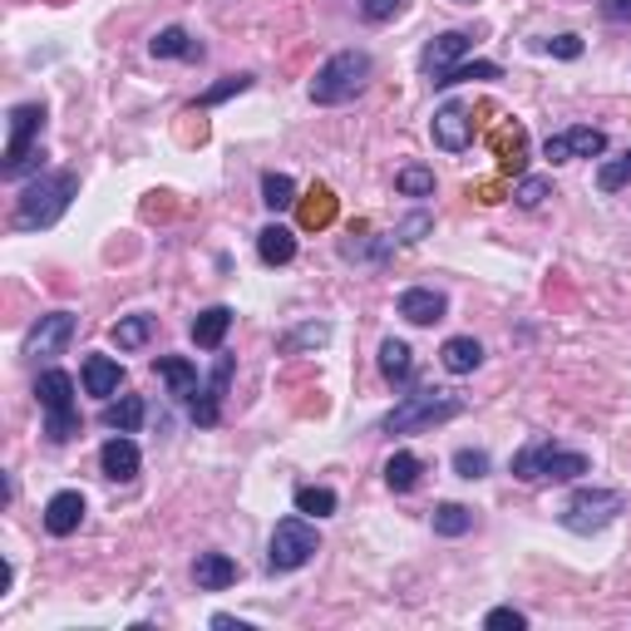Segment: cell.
<instances>
[{"mask_svg":"<svg viewBox=\"0 0 631 631\" xmlns=\"http://www.w3.org/2000/svg\"><path fill=\"white\" fill-rule=\"evenodd\" d=\"M74 193H79V173H69V168L39 173L35 183H25L15 197V213H10L15 232H45V227H55L59 217H65V207L74 203Z\"/></svg>","mask_w":631,"mask_h":631,"instance_id":"6da1fadb","label":"cell"},{"mask_svg":"<svg viewBox=\"0 0 631 631\" xmlns=\"http://www.w3.org/2000/svg\"><path fill=\"white\" fill-rule=\"evenodd\" d=\"M370 84V55L365 49H341L331 55L311 79V104H351L360 89Z\"/></svg>","mask_w":631,"mask_h":631,"instance_id":"7a4b0ae2","label":"cell"},{"mask_svg":"<svg viewBox=\"0 0 631 631\" xmlns=\"http://www.w3.org/2000/svg\"><path fill=\"white\" fill-rule=\"evenodd\" d=\"M463 414V400L449 390H414L394 404L390 414L380 420L385 434H414V429H434V424H449Z\"/></svg>","mask_w":631,"mask_h":631,"instance_id":"3957f363","label":"cell"},{"mask_svg":"<svg viewBox=\"0 0 631 631\" xmlns=\"http://www.w3.org/2000/svg\"><path fill=\"white\" fill-rule=\"evenodd\" d=\"M587 473V454L577 449H562L552 439H532L513 454V479L523 483H562V479H582Z\"/></svg>","mask_w":631,"mask_h":631,"instance_id":"277c9868","label":"cell"},{"mask_svg":"<svg viewBox=\"0 0 631 631\" xmlns=\"http://www.w3.org/2000/svg\"><path fill=\"white\" fill-rule=\"evenodd\" d=\"M35 400L45 410V434L49 444H69L79 434V410H74V380L65 370H45L35 380Z\"/></svg>","mask_w":631,"mask_h":631,"instance_id":"5b68a950","label":"cell"},{"mask_svg":"<svg viewBox=\"0 0 631 631\" xmlns=\"http://www.w3.org/2000/svg\"><path fill=\"white\" fill-rule=\"evenodd\" d=\"M621 508H627V493H617V489H577L567 503H562L558 518H562V528H567V532H582V538H587V532L607 528Z\"/></svg>","mask_w":631,"mask_h":631,"instance_id":"8992f818","label":"cell"},{"mask_svg":"<svg viewBox=\"0 0 631 631\" xmlns=\"http://www.w3.org/2000/svg\"><path fill=\"white\" fill-rule=\"evenodd\" d=\"M321 552V538H316V528L306 518H282L272 528V552H266V567L272 572H296L306 567V562Z\"/></svg>","mask_w":631,"mask_h":631,"instance_id":"52a82bcc","label":"cell"},{"mask_svg":"<svg viewBox=\"0 0 631 631\" xmlns=\"http://www.w3.org/2000/svg\"><path fill=\"white\" fill-rule=\"evenodd\" d=\"M39 128H45V104H15L10 108V138H5V163H0V173L20 168L30 153H35Z\"/></svg>","mask_w":631,"mask_h":631,"instance_id":"ba28073f","label":"cell"},{"mask_svg":"<svg viewBox=\"0 0 631 631\" xmlns=\"http://www.w3.org/2000/svg\"><path fill=\"white\" fill-rule=\"evenodd\" d=\"M607 153V134L601 128H567V134H552L542 144V158L552 163H567V158H601Z\"/></svg>","mask_w":631,"mask_h":631,"instance_id":"9c48e42d","label":"cell"},{"mask_svg":"<svg viewBox=\"0 0 631 631\" xmlns=\"http://www.w3.org/2000/svg\"><path fill=\"white\" fill-rule=\"evenodd\" d=\"M434 144L444 148V153H463V148L473 144V118H469V108L463 104H444V108H434Z\"/></svg>","mask_w":631,"mask_h":631,"instance_id":"30bf717a","label":"cell"},{"mask_svg":"<svg viewBox=\"0 0 631 631\" xmlns=\"http://www.w3.org/2000/svg\"><path fill=\"white\" fill-rule=\"evenodd\" d=\"M69 335H74V316L69 311L39 316V325L25 335V355H59L69 345Z\"/></svg>","mask_w":631,"mask_h":631,"instance_id":"8fae6325","label":"cell"},{"mask_svg":"<svg viewBox=\"0 0 631 631\" xmlns=\"http://www.w3.org/2000/svg\"><path fill=\"white\" fill-rule=\"evenodd\" d=\"M463 49H469V35H463V30H444V35H434V39H429V49L420 55L424 74H429V84H434L439 74H449L454 65H459Z\"/></svg>","mask_w":631,"mask_h":631,"instance_id":"7c38bea8","label":"cell"},{"mask_svg":"<svg viewBox=\"0 0 631 631\" xmlns=\"http://www.w3.org/2000/svg\"><path fill=\"white\" fill-rule=\"evenodd\" d=\"M138 444L128 439V434H114V439H104V449H99V469H104V479L114 483H128L138 479Z\"/></svg>","mask_w":631,"mask_h":631,"instance_id":"4fadbf2b","label":"cell"},{"mask_svg":"<svg viewBox=\"0 0 631 631\" xmlns=\"http://www.w3.org/2000/svg\"><path fill=\"white\" fill-rule=\"evenodd\" d=\"M79 523H84V493L79 489H65L45 503V528L55 532V538H69Z\"/></svg>","mask_w":631,"mask_h":631,"instance_id":"5bb4252c","label":"cell"},{"mask_svg":"<svg viewBox=\"0 0 631 631\" xmlns=\"http://www.w3.org/2000/svg\"><path fill=\"white\" fill-rule=\"evenodd\" d=\"M227 380H232V355H222V360H217V370H213V380L193 394V424H217V414H222L217 404H222Z\"/></svg>","mask_w":631,"mask_h":631,"instance_id":"9a60e30c","label":"cell"},{"mask_svg":"<svg viewBox=\"0 0 631 631\" xmlns=\"http://www.w3.org/2000/svg\"><path fill=\"white\" fill-rule=\"evenodd\" d=\"M444 311H449V301H444L439 291H429V286H410V291L400 296V316L410 325H434V321H444Z\"/></svg>","mask_w":631,"mask_h":631,"instance_id":"2e32d148","label":"cell"},{"mask_svg":"<svg viewBox=\"0 0 631 631\" xmlns=\"http://www.w3.org/2000/svg\"><path fill=\"white\" fill-rule=\"evenodd\" d=\"M227 331H232V306H207V311H197L187 335H193L197 351H217L227 341Z\"/></svg>","mask_w":631,"mask_h":631,"instance_id":"e0dca14e","label":"cell"},{"mask_svg":"<svg viewBox=\"0 0 631 631\" xmlns=\"http://www.w3.org/2000/svg\"><path fill=\"white\" fill-rule=\"evenodd\" d=\"M193 582L203 592H222V587H232L237 582V562L227 558V552H197V562H193Z\"/></svg>","mask_w":631,"mask_h":631,"instance_id":"ac0fdd59","label":"cell"},{"mask_svg":"<svg viewBox=\"0 0 631 631\" xmlns=\"http://www.w3.org/2000/svg\"><path fill=\"white\" fill-rule=\"evenodd\" d=\"M118 385H124V365H118L114 355H84V390L89 394L108 400Z\"/></svg>","mask_w":631,"mask_h":631,"instance_id":"d6986e66","label":"cell"},{"mask_svg":"<svg viewBox=\"0 0 631 631\" xmlns=\"http://www.w3.org/2000/svg\"><path fill=\"white\" fill-rule=\"evenodd\" d=\"M153 370L168 380L173 400H187V404H193V394H197V365H193V360H183V355H158Z\"/></svg>","mask_w":631,"mask_h":631,"instance_id":"ffe728a7","label":"cell"},{"mask_svg":"<svg viewBox=\"0 0 631 631\" xmlns=\"http://www.w3.org/2000/svg\"><path fill=\"white\" fill-rule=\"evenodd\" d=\"M439 360H444V370H449V375H469V370H479V365H483V345L473 341V335H449L444 351H439Z\"/></svg>","mask_w":631,"mask_h":631,"instance_id":"44dd1931","label":"cell"},{"mask_svg":"<svg viewBox=\"0 0 631 631\" xmlns=\"http://www.w3.org/2000/svg\"><path fill=\"white\" fill-rule=\"evenodd\" d=\"M256 256H262L266 266H286L296 256V232L291 227H262V232H256Z\"/></svg>","mask_w":631,"mask_h":631,"instance_id":"7402d4cb","label":"cell"},{"mask_svg":"<svg viewBox=\"0 0 631 631\" xmlns=\"http://www.w3.org/2000/svg\"><path fill=\"white\" fill-rule=\"evenodd\" d=\"M148 49H153V59H197V55H203V45H197L183 25L158 30V35L148 39Z\"/></svg>","mask_w":631,"mask_h":631,"instance_id":"603a6c76","label":"cell"},{"mask_svg":"<svg viewBox=\"0 0 631 631\" xmlns=\"http://www.w3.org/2000/svg\"><path fill=\"white\" fill-rule=\"evenodd\" d=\"M144 414H148V404L138 400V394H124V400H108L104 404V429H118V434H134L138 424H144Z\"/></svg>","mask_w":631,"mask_h":631,"instance_id":"cb8c5ba5","label":"cell"},{"mask_svg":"<svg viewBox=\"0 0 631 631\" xmlns=\"http://www.w3.org/2000/svg\"><path fill=\"white\" fill-rule=\"evenodd\" d=\"M380 375L390 385H410V375H414V360H410V345L404 341H380Z\"/></svg>","mask_w":631,"mask_h":631,"instance_id":"d4e9b609","label":"cell"},{"mask_svg":"<svg viewBox=\"0 0 631 631\" xmlns=\"http://www.w3.org/2000/svg\"><path fill=\"white\" fill-rule=\"evenodd\" d=\"M148 335H153V316H118V321L108 325V341H114L118 351H138V345H148Z\"/></svg>","mask_w":631,"mask_h":631,"instance_id":"484cf974","label":"cell"},{"mask_svg":"<svg viewBox=\"0 0 631 631\" xmlns=\"http://www.w3.org/2000/svg\"><path fill=\"white\" fill-rule=\"evenodd\" d=\"M420 473H424V463L414 459L410 449H400V454H390V463H385V483H390L394 493H410L414 483H420Z\"/></svg>","mask_w":631,"mask_h":631,"instance_id":"4316f807","label":"cell"},{"mask_svg":"<svg viewBox=\"0 0 631 631\" xmlns=\"http://www.w3.org/2000/svg\"><path fill=\"white\" fill-rule=\"evenodd\" d=\"M469 528H473V508H463V503H439L434 508V532L439 538H463Z\"/></svg>","mask_w":631,"mask_h":631,"instance_id":"83f0119b","label":"cell"},{"mask_svg":"<svg viewBox=\"0 0 631 631\" xmlns=\"http://www.w3.org/2000/svg\"><path fill=\"white\" fill-rule=\"evenodd\" d=\"M296 513H306V518H325V513H335V489H321V483L296 489Z\"/></svg>","mask_w":631,"mask_h":631,"instance_id":"f1b7e54d","label":"cell"},{"mask_svg":"<svg viewBox=\"0 0 631 631\" xmlns=\"http://www.w3.org/2000/svg\"><path fill=\"white\" fill-rule=\"evenodd\" d=\"M262 203L272 207V213H286V207L296 203V183L286 173H262Z\"/></svg>","mask_w":631,"mask_h":631,"instance_id":"f546056e","label":"cell"},{"mask_svg":"<svg viewBox=\"0 0 631 631\" xmlns=\"http://www.w3.org/2000/svg\"><path fill=\"white\" fill-rule=\"evenodd\" d=\"M503 69L498 65H489V59H473V65H454L449 74H439L434 79V89H454V84H463V79H498Z\"/></svg>","mask_w":631,"mask_h":631,"instance_id":"4dcf8cb0","label":"cell"},{"mask_svg":"<svg viewBox=\"0 0 631 631\" xmlns=\"http://www.w3.org/2000/svg\"><path fill=\"white\" fill-rule=\"evenodd\" d=\"M394 187H400L404 197H429L434 193V173L424 163H410V168H400V173H394Z\"/></svg>","mask_w":631,"mask_h":631,"instance_id":"1f68e13d","label":"cell"},{"mask_svg":"<svg viewBox=\"0 0 631 631\" xmlns=\"http://www.w3.org/2000/svg\"><path fill=\"white\" fill-rule=\"evenodd\" d=\"M627 183H631V148L621 158H611V163L597 168V187H601V193H621Z\"/></svg>","mask_w":631,"mask_h":631,"instance_id":"d6a6232c","label":"cell"},{"mask_svg":"<svg viewBox=\"0 0 631 631\" xmlns=\"http://www.w3.org/2000/svg\"><path fill=\"white\" fill-rule=\"evenodd\" d=\"M325 341H331V325H325V321H316V325H296V331L282 341V351L291 355V351H306V345H325Z\"/></svg>","mask_w":631,"mask_h":631,"instance_id":"836d02e7","label":"cell"},{"mask_svg":"<svg viewBox=\"0 0 631 631\" xmlns=\"http://www.w3.org/2000/svg\"><path fill=\"white\" fill-rule=\"evenodd\" d=\"M246 89H252V74H227L222 84H213L203 99H197V104L213 108V104H222V99H232V94H246Z\"/></svg>","mask_w":631,"mask_h":631,"instance_id":"e575fe53","label":"cell"},{"mask_svg":"<svg viewBox=\"0 0 631 631\" xmlns=\"http://www.w3.org/2000/svg\"><path fill=\"white\" fill-rule=\"evenodd\" d=\"M316 203H306L301 207V222L306 227H325V222H331V213H335V197H331V187H316Z\"/></svg>","mask_w":631,"mask_h":631,"instance_id":"d590c367","label":"cell"},{"mask_svg":"<svg viewBox=\"0 0 631 631\" xmlns=\"http://www.w3.org/2000/svg\"><path fill=\"white\" fill-rule=\"evenodd\" d=\"M513 197H518V207H542L552 197V183L548 177H523V183L513 187Z\"/></svg>","mask_w":631,"mask_h":631,"instance_id":"8d00e7d4","label":"cell"},{"mask_svg":"<svg viewBox=\"0 0 631 631\" xmlns=\"http://www.w3.org/2000/svg\"><path fill=\"white\" fill-rule=\"evenodd\" d=\"M454 473H459V479H483V473H489V454H483V449H459V454H454Z\"/></svg>","mask_w":631,"mask_h":631,"instance_id":"74e56055","label":"cell"},{"mask_svg":"<svg viewBox=\"0 0 631 631\" xmlns=\"http://www.w3.org/2000/svg\"><path fill=\"white\" fill-rule=\"evenodd\" d=\"M483 627H489V631H523V627H528V617L513 611V607H493L489 617H483Z\"/></svg>","mask_w":631,"mask_h":631,"instance_id":"f35d334b","label":"cell"},{"mask_svg":"<svg viewBox=\"0 0 631 631\" xmlns=\"http://www.w3.org/2000/svg\"><path fill=\"white\" fill-rule=\"evenodd\" d=\"M429 227H434V217H429V213H410L400 227H394V242H420V237L429 232Z\"/></svg>","mask_w":631,"mask_h":631,"instance_id":"ab89813d","label":"cell"},{"mask_svg":"<svg viewBox=\"0 0 631 631\" xmlns=\"http://www.w3.org/2000/svg\"><path fill=\"white\" fill-rule=\"evenodd\" d=\"M400 5L404 0H360V15L370 20V25H385V20L400 15Z\"/></svg>","mask_w":631,"mask_h":631,"instance_id":"60d3db41","label":"cell"},{"mask_svg":"<svg viewBox=\"0 0 631 631\" xmlns=\"http://www.w3.org/2000/svg\"><path fill=\"white\" fill-rule=\"evenodd\" d=\"M548 49H552V55H562V59H577L582 55V39L577 35H558V39H548Z\"/></svg>","mask_w":631,"mask_h":631,"instance_id":"b9f144b4","label":"cell"},{"mask_svg":"<svg viewBox=\"0 0 631 631\" xmlns=\"http://www.w3.org/2000/svg\"><path fill=\"white\" fill-rule=\"evenodd\" d=\"M601 15L621 25V20H631V0H601Z\"/></svg>","mask_w":631,"mask_h":631,"instance_id":"7bdbcfd3","label":"cell"},{"mask_svg":"<svg viewBox=\"0 0 631 631\" xmlns=\"http://www.w3.org/2000/svg\"><path fill=\"white\" fill-rule=\"evenodd\" d=\"M213 627H222V631H246V621H237V617H227V611H217Z\"/></svg>","mask_w":631,"mask_h":631,"instance_id":"ee69618b","label":"cell"}]
</instances>
